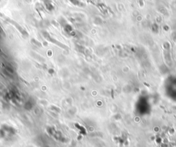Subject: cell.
Here are the masks:
<instances>
[{
	"label": "cell",
	"mask_w": 176,
	"mask_h": 147,
	"mask_svg": "<svg viewBox=\"0 0 176 147\" xmlns=\"http://www.w3.org/2000/svg\"><path fill=\"white\" fill-rule=\"evenodd\" d=\"M139 4L140 6H143V0H139Z\"/></svg>",
	"instance_id": "1"
}]
</instances>
